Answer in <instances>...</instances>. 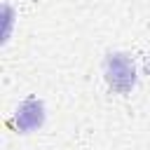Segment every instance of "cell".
Listing matches in <instances>:
<instances>
[{
  "mask_svg": "<svg viewBox=\"0 0 150 150\" xmlns=\"http://www.w3.org/2000/svg\"><path fill=\"white\" fill-rule=\"evenodd\" d=\"M105 73H108V82L120 91H127L134 84V66L122 54H110V59L105 61Z\"/></svg>",
  "mask_w": 150,
  "mask_h": 150,
  "instance_id": "obj_1",
  "label": "cell"
},
{
  "mask_svg": "<svg viewBox=\"0 0 150 150\" xmlns=\"http://www.w3.org/2000/svg\"><path fill=\"white\" fill-rule=\"evenodd\" d=\"M42 117H45L42 115V103H38V101H26L16 110V124L23 131H30V129L40 127L42 124Z\"/></svg>",
  "mask_w": 150,
  "mask_h": 150,
  "instance_id": "obj_2",
  "label": "cell"
}]
</instances>
